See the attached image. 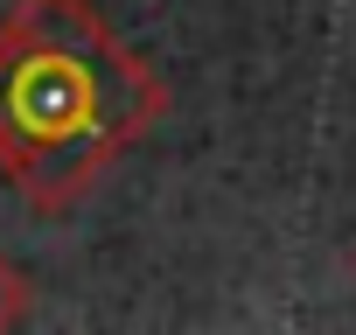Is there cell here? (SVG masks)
Returning <instances> with one entry per match:
<instances>
[{"instance_id":"obj_1","label":"cell","mask_w":356,"mask_h":335,"mask_svg":"<svg viewBox=\"0 0 356 335\" xmlns=\"http://www.w3.org/2000/svg\"><path fill=\"white\" fill-rule=\"evenodd\" d=\"M168 105V77L98 0H15L0 15V182L35 217L77 210Z\"/></svg>"},{"instance_id":"obj_2","label":"cell","mask_w":356,"mask_h":335,"mask_svg":"<svg viewBox=\"0 0 356 335\" xmlns=\"http://www.w3.org/2000/svg\"><path fill=\"white\" fill-rule=\"evenodd\" d=\"M35 314V279L8 259V252H0V335H8V328H22Z\"/></svg>"},{"instance_id":"obj_3","label":"cell","mask_w":356,"mask_h":335,"mask_svg":"<svg viewBox=\"0 0 356 335\" xmlns=\"http://www.w3.org/2000/svg\"><path fill=\"white\" fill-rule=\"evenodd\" d=\"M349 279H356V245H349Z\"/></svg>"}]
</instances>
